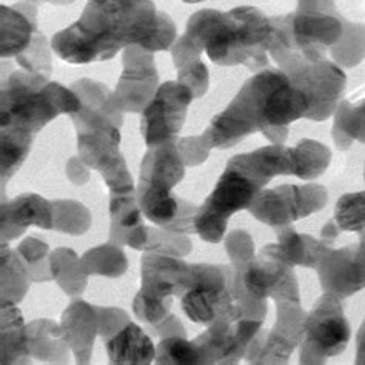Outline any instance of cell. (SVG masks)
Listing matches in <instances>:
<instances>
[{
  "label": "cell",
  "instance_id": "44",
  "mask_svg": "<svg viewBox=\"0 0 365 365\" xmlns=\"http://www.w3.org/2000/svg\"><path fill=\"white\" fill-rule=\"evenodd\" d=\"M36 2H48L53 5H68V4H73L74 0H36Z\"/></svg>",
  "mask_w": 365,
  "mask_h": 365
},
{
  "label": "cell",
  "instance_id": "19",
  "mask_svg": "<svg viewBox=\"0 0 365 365\" xmlns=\"http://www.w3.org/2000/svg\"><path fill=\"white\" fill-rule=\"evenodd\" d=\"M228 167L244 173L262 187L277 175H293L294 173L292 148L282 147L281 143L235 156L228 162Z\"/></svg>",
  "mask_w": 365,
  "mask_h": 365
},
{
  "label": "cell",
  "instance_id": "25",
  "mask_svg": "<svg viewBox=\"0 0 365 365\" xmlns=\"http://www.w3.org/2000/svg\"><path fill=\"white\" fill-rule=\"evenodd\" d=\"M50 267L53 279L62 290L71 296H81L86 284H88V274L83 270L81 257H78L70 248H57L50 255Z\"/></svg>",
  "mask_w": 365,
  "mask_h": 365
},
{
  "label": "cell",
  "instance_id": "1",
  "mask_svg": "<svg viewBox=\"0 0 365 365\" xmlns=\"http://www.w3.org/2000/svg\"><path fill=\"white\" fill-rule=\"evenodd\" d=\"M175 41V22L153 0H88L79 21L56 33L51 46L62 61L85 65L113 59L130 45L165 51Z\"/></svg>",
  "mask_w": 365,
  "mask_h": 365
},
{
  "label": "cell",
  "instance_id": "23",
  "mask_svg": "<svg viewBox=\"0 0 365 365\" xmlns=\"http://www.w3.org/2000/svg\"><path fill=\"white\" fill-rule=\"evenodd\" d=\"M330 242L316 241L309 235L296 233L292 227L282 228L277 233V244L274 245L287 264L302 265L309 268H318L322 259L330 252Z\"/></svg>",
  "mask_w": 365,
  "mask_h": 365
},
{
  "label": "cell",
  "instance_id": "36",
  "mask_svg": "<svg viewBox=\"0 0 365 365\" xmlns=\"http://www.w3.org/2000/svg\"><path fill=\"white\" fill-rule=\"evenodd\" d=\"M334 222L344 232L365 230V191L342 196L334 208Z\"/></svg>",
  "mask_w": 365,
  "mask_h": 365
},
{
  "label": "cell",
  "instance_id": "8",
  "mask_svg": "<svg viewBox=\"0 0 365 365\" xmlns=\"http://www.w3.org/2000/svg\"><path fill=\"white\" fill-rule=\"evenodd\" d=\"M350 341V327L342 313L339 297L327 293L307 316L302 336V364H322L341 354Z\"/></svg>",
  "mask_w": 365,
  "mask_h": 365
},
{
  "label": "cell",
  "instance_id": "4",
  "mask_svg": "<svg viewBox=\"0 0 365 365\" xmlns=\"http://www.w3.org/2000/svg\"><path fill=\"white\" fill-rule=\"evenodd\" d=\"M36 0H21L13 6L2 5L0 16V54L17 61L21 68L50 78L51 54L46 39L37 28Z\"/></svg>",
  "mask_w": 365,
  "mask_h": 365
},
{
  "label": "cell",
  "instance_id": "13",
  "mask_svg": "<svg viewBox=\"0 0 365 365\" xmlns=\"http://www.w3.org/2000/svg\"><path fill=\"white\" fill-rule=\"evenodd\" d=\"M193 265L178 256L145 252L140 264V293L151 299L173 301L182 296L190 285Z\"/></svg>",
  "mask_w": 365,
  "mask_h": 365
},
{
  "label": "cell",
  "instance_id": "5",
  "mask_svg": "<svg viewBox=\"0 0 365 365\" xmlns=\"http://www.w3.org/2000/svg\"><path fill=\"white\" fill-rule=\"evenodd\" d=\"M274 25V42L270 53H296L307 61L324 59L325 51L341 41L344 26L333 11H301L272 17Z\"/></svg>",
  "mask_w": 365,
  "mask_h": 365
},
{
  "label": "cell",
  "instance_id": "28",
  "mask_svg": "<svg viewBox=\"0 0 365 365\" xmlns=\"http://www.w3.org/2000/svg\"><path fill=\"white\" fill-rule=\"evenodd\" d=\"M30 273L17 250L13 252L2 242V302L19 304L30 287Z\"/></svg>",
  "mask_w": 365,
  "mask_h": 365
},
{
  "label": "cell",
  "instance_id": "15",
  "mask_svg": "<svg viewBox=\"0 0 365 365\" xmlns=\"http://www.w3.org/2000/svg\"><path fill=\"white\" fill-rule=\"evenodd\" d=\"M71 90L81 101V110L70 116L76 130L99 127V125L122 127L123 111L114 101V93L103 83L82 79L74 82Z\"/></svg>",
  "mask_w": 365,
  "mask_h": 365
},
{
  "label": "cell",
  "instance_id": "12",
  "mask_svg": "<svg viewBox=\"0 0 365 365\" xmlns=\"http://www.w3.org/2000/svg\"><path fill=\"white\" fill-rule=\"evenodd\" d=\"M122 63L114 101L123 113H142L159 88L155 56L139 45H130L122 53Z\"/></svg>",
  "mask_w": 365,
  "mask_h": 365
},
{
  "label": "cell",
  "instance_id": "18",
  "mask_svg": "<svg viewBox=\"0 0 365 365\" xmlns=\"http://www.w3.org/2000/svg\"><path fill=\"white\" fill-rule=\"evenodd\" d=\"M61 329L76 362L90 364L96 336L99 333V316L96 307L85 301L71 302L62 314Z\"/></svg>",
  "mask_w": 365,
  "mask_h": 365
},
{
  "label": "cell",
  "instance_id": "32",
  "mask_svg": "<svg viewBox=\"0 0 365 365\" xmlns=\"http://www.w3.org/2000/svg\"><path fill=\"white\" fill-rule=\"evenodd\" d=\"M34 138L25 134L4 131L0 133V153H2V184L14 176L28 158L33 147Z\"/></svg>",
  "mask_w": 365,
  "mask_h": 365
},
{
  "label": "cell",
  "instance_id": "39",
  "mask_svg": "<svg viewBox=\"0 0 365 365\" xmlns=\"http://www.w3.org/2000/svg\"><path fill=\"white\" fill-rule=\"evenodd\" d=\"M99 316V334L105 341L113 338L114 334L119 333L125 325L130 322L128 314L120 309H103V307H96Z\"/></svg>",
  "mask_w": 365,
  "mask_h": 365
},
{
  "label": "cell",
  "instance_id": "34",
  "mask_svg": "<svg viewBox=\"0 0 365 365\" xmlns=\"http://www.w3.org/2000/svg\"><path fill=\"white\" fill-rule=\"evenodd\" d=\"M344 33L341 41L331 48L333 59L345 66L358 65L365 56V28L345 22L341 17Z\"/></svg>",
  "mask_w": 365,
  "mask_h": 365
},
{
  "label": "cell",
  "instance_id": "17",
  "mask_svg": "<svg viewBox=\"0 0 365 365\" xmlns=\"http://www.w3.org/2000/svg\"><path fill=\"white\" fill-rule=\"evenodd\" d=\"M2 242H9L26 232L28 227L54 228L53 204L39 195H24L2 204Z\"/></svg>",
  "mask_w": 365,
  "mask_h": 365
},
{
  "label": "cell",
  "instance_id": "45",
  "mask_svg": "<svg viewBox=\"0 0 365 365\" xmlns=\"http://www.w3.org/2000/svg\"><path fill=\"white\" fill-rule=\"evenodd\" d=\"M184 2H187V4H199V2H202V0H184Z\"/></svg>",
  "mask_w": 365,
  "mask_h": 365
},
{
  "label": "cell",
  "instance_id": "16",
  "mask_svg": "<svg viewBox=\"0 0 365 365\" xmlns=\"http://www.w3.org/2000/svg\"><path fill=\"white\" fill-rule=\"evenodd\" d=\"M185 162L176 140L148 147L140 163L139 188L173 191L185 176Z\"/></svg>",
  "mask_w": 365,
  "mask_h": 365
},
{
  "label": "cell",
  "instance_id": "2",
  "mask_svg": "<svg viewBox=\"0 0 365 365\" xmlns=\"http://www.w3.org/2000/svg\"><path fill=\"white\" fill-rule=\"evenodd\" d=\"M200 53L217 65H247L259 70L268 63L274 42L273 19L255 6L228 13L202 9L190 17L184 34Z\"/></svg>",
  "mask_w": 365,
  "mask_h": 365
},
{
  "label": "cell",
  "instance_id": "22",
  "mask_svg": "<svg viewBox=\"0 0 365 365\" xmlns=\"http://www.w3.org/2000/svg\"><path fill=\"white\" fill-rule=\"evenodd\" d=\"M111 364L148 365L156 359V347L140 327L131 321L107 341Z\"/></svg>",
  "mask_w": 365,
  "mask_h": 365
},
{
  "label": "cell",
  "instance_id": "33",
  "mask_svg": "<svg viewBox=\"0 0 365 365\" xmlns=\"http://www.w3.org/2000/svg\"><path fill=\"white\" fill-rule=\"evenodd\" d=\"M17 253L24 261L28 273L33 282H45L51 281V267H50V248L39 239L25 237L19 244Z\"/></svg>",
  "mask_w": 365,
  "mask_h": 365
},
{
  "label": "cell",
  "instance_id": "26",
  "mask_svg": "<svg viewBox=\"0 0 365 365\" xmlns=\"http://www.w3.org/2000/svg\"><path fill=\"white\" fill-rule=\"evenodd\" d=\"M110 241L116 245L128 232L143 224V213L136 191L110 193Z\"/></svg>",
  "mask_w": 365,
  "mask_h": 365
},
{
  "label": "cell",
  "instance_id": "35",
  "mask_svg": "<svg viewBox=\"0 0 365 365\" xmlns=\"http://www.w3.org/2000/svg\"><path fill=\"white\" fill-rule=\"evenodd\" d=\"M155 361L160 365L200 364L195 342L187 341L185 336H168V338H163L156 349Z\"/></svg>",
  "mask_w": 365,
  "mask_h": 365
},
{
  "label": "cell",
  "instance_id": "21",
  "mask_svg": "<svg viewBox=\"0 0 365 365\" xmlns=\"http://www.w3.org/2000/svg\"><path fill=\"white\" fill-rule=\"evenodd\" d=\"M119 245H128L134 250H142V252L162 253L178 257L187 256L193 248L185 233L173 232V230L158 225L148 227L145 224L125 235L120 239Z\"/></svg>",
  "mask_w": 365,
  "mask_h": 365
},
{
  "label": "cell",
  "instance_id": "6",
  "mask_svg": "<svg viewBox=\"0 0 365 365\" xmlns=\"http://www.w3.org/2000/svg\"><path fill=\"white\" fill-rule=\"evenodd\" d=\"M270 54L309 99L310 111L307 119L322 122L331 116L345 86V74L339 66L325 59L307 61L296 53L273 51Z\"/></svg>",
  "mask_w": 365,
  "mask_h": 365
},
{
  "label": "cell",
  "instance_id": "14",
  "mask_svg": "<svg viewBox=\"0 0 365 365\" xmlns=\"http://www.w3.org/2000/svg\"><path fill=\"white\" fill-rule=\"evenodd\" d=\"M325 293L349 297L365 287V236L356 247L330 250L318 267Z\"/></svg>",
  "mask_w": 365,
  "mask_h": 365
},
{
  "label": "cell",
  "instance_id": "11",
  "mask_svg": "<svg viewBox=\"0 0 365 365\" xmlns=\"http://www.w3.org/2000/svg\"><path fill=\"white\" fill-rule=\"evenodd\" d=\"M193 99L195 96L188 86L178 81L165 82L159 86L155 98L142 111L140 131L147 147L176 140Z\"/></svg>",
  "mask_w": 365,
  "mask_h": 365
},
{
  "label": "cell",
  "instance_id": "27",
  "mask_svg": "<svg viewBox=\"0 0 365 365\" xmlns=\"http://www.w3.org/2000/svg\"><path fill=\"white\" fill-rule=\"evenodd\" d=\"M333 138L336 145L345 150L353 140L365 142V98L358 103L344 101L336 111Z\"/></svg>",
  "mask_w": 365,
  "mask_h": 365
},
{
  "label": "cell",
  "instance_id": "37",
  "mask_svg": "<svg viewBox=\"0 0 365 365\" xmlns=\"http://www.w3.org/2000/svg\"><path fill=\"white\" fill-rule=\"evenodd\" d=\"M173 301H158L143 296L140 292L133 301V312L142 322L150 325H160L171 314Z\"/></svg>",
  "mask_w": 365,
  "mask_h": 365
},
{
  "label": "cell",
  "instance_id": "43",
  "mask_svg": "<svg viewBox=\"0 0 365 365\" xmlns=\"http://www.w3.org/2000/svg\"><path fill=\"white\" fill-rule=\"evenodd\" d=\"M358 364H365V322L362 324L358 334Z\"/></svg>",
  "mask_w": 365,
  "mask_h": 365
},
{
  "label": "cell",
  "instance_id": "40",
  "mask_svg": "<svg viewBox=\"0 0 365 365\" xmlns=\"http://www.w3.org/2000/svg\"><path fill=\"white\" fill-rule=\"evenodd\" d=\"M227 252L236 265L248 264L253 256V242L244 232H235L227 239Z\"/></svg>",
  "mask_w": 365,
  "mask_h": 365
},
{
  "label": "cell",
  "instance_id": "10",
  "mask_svg": "<svg viewBox=\"0 0 365 365\" xmlns=\"http://www.w3.org/2000/svg\"><path fill=\"white\" fill-rule=\"evenodd\" d=\"M327 200L329 191L322 185L296 187L285 184L261 191L248 210L259 222L270 227H285L297 219L321 211Z\"/></svg>",
  "mask_w": 365,
  "mask_h": 365
},
{
  "label": "cell",
  "instance_id": "9",
  "mask_svg": "<svg viewBox=\"0 0 365 365\" xmlns=\"http://www.w3.org/2000/svg\"><path fill=\"white\" fill-rule=\"evenodd\" d=\"M78 131L79 158L88 168L99 171L110 193L136 191L127 163L120 153V127L99 125V127Z\"/></svg>",
  "mask_w": 365,
  "mask_h": 365
},
{
  "label": "cell",
  "instance_id": "38",
  "mask_svg": "<svg viewBox=\"0 0 365 365\" xmlns=\"http://www.w3.org/2000/svg\"><path fill=\"white\" fill-rule=\"evenodd\" d=\"M178 148L180 151V156L184 159L185 165L196 167L199 163L207 160L211 147L205 138L200 134V136L195 138H184L178 142Z\"/></svg>",
  "mask_w": 365,
  "mask_h": 365
},
{
  "label": "cell",
  "instance_id": "41",
  "mask_svg": "<svg viewBox=\"0 0 365 365\" xmlns=\"http://www.w3.org/2000/svg\"><path fill=\"white\" fill-rule=\"evenodd\" d=\"M66 178L73 182L74 185H85L90 180V171L86 168L85 163L81 160V158H73L66 163Z\"/></svg>",
  "mask_w": 365,
  "mask_h": 365
},
{
  "label": "cell",
  "instance_id": "24",
  "mask_svg": "<svg viewBox=\"0 0 365 365\" xmlns=\"http://www.w3.org/2000/svg\"><path fill=\"white\" fill-rule=\"evenodd\" d=\"M197 48L190 43L185 36L179 37L171 48V56L178 68V82L188 86L195 99L202 98L208 90V70L200 61Z\"/></svg>",
  "mask_w": 365,
  "mask_h": 365
},
{
  "label": "cell",
  "instance_id": "30",
  "mask_svg": "<svg viewBox=\"0 0 365 365\" xmlns=\"http://www.w3.org/2000/svg\"><path fill=\"white\" fill-rule=\"evenodd\" d=\"M293 155V175L301 179H314L321 176L330 165L331 153L322 143L304 139L292 148Z\"/></svg>",
  "mask_w": 365,
  "mask_h": 365
},
{
  "label": "cell",
  "instance_id": "20",
  "mask_svg": "<svg viewBox=\"0 0 365 365\" xmlns=\"http://www.w3.org/2000/svg\"><path fill=\"white\" fill-rule=\"evenodd\" d=\"M68 344L61 325L50 319H39L25 325L24 351L26 358H37L43 362L63 364L68 359Z\"/></svg>",
  "mask_w": 365,
  "mask_h": 365
},
{
  "label": "cell",
  "instance_id": "31",
  "mask_svg": "<svg viewBox=\"0 0 365 365\" xmlns=\"http://www.w3.org/2000/svg\"><path fill=\"white\" fill-rule=\"evenodd\" d=\"M51 204L54 232L71 236H81L88 232L91 227V213L85 205L68 199L51 200Z\"/></svg>",
  "mask_w": 365,
  "mask_h": 365
},
{
  "label": "cell",
  "instance_id": "3",
  "mask_svg": "<svg viewBox=\"0 0 365 365\" xmlns=\"http://www.w3.org/2000/svg\"><path fill=\"white\" fill-rule=\"evenodd\" d=\"M81 110V101L71 88L50 82L46 76L24 68L4 78L0 94V122L4 131L36 136L61 114Z\"/></svg>",
  "mask_w": 365,
  "mask_h": 365
},
{
  "label": "cell",
  "instance_id": "7",
  "mask_svg": "<svg viewBox=\"0 0 365 365\" xmlns=\"http://www.w3.org/2000/svg\"><path fill=\"white\" fill-rule=\"evenodd\" d=\"M262 185L236 168L228 167L219 178L213 193L197 208L195 232L207 242L222 241L228 219L235 213L250 208Z\"/></svg>",
  "mask_w": 365,
  "mask_h": 365
},
{
  "label": "cell",
  "instance_id": "42",
  "mask_svg": "<svg viewBox=\"0 0 365 365\" xmlns=\"http://www.w3.org/2000/svg\"><path fill=\"white\" fill-rule=\"evenodd\" d=\"M297 9L301 11H327L330 13L334 6V0H297Z\"/></svg>",
  "mask_w": 365,
  "mask_h": 365
},
{
  "label": "cell",
  "instance_id": "29",
  "mask_svg": "<svg viewBox=\"0 0 365 365\" xmlns=\"http://www.w3.org/2000/svg\"><path fill=\"white\" fill-rule=\"evenodd\" d=\"M81 262L88 276L120 277L128 268L127 257L116 244L91 248L82 257Z\"/></svg>",
  "mask_w": 365,
  "mask_h": 365
}]
</instances>
